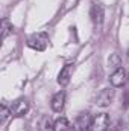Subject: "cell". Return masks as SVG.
Segmentation results:
<instances>
[{
  "instance_id": "obj_1",
  "label": "cell",
  "mask_w": 129,
  "mask_h": 131,
  "mask_svg": "<svg viewBox=\"0 0 129 131\" xmlns=\"http://www.w3.org/2000/svg\"><path fill=\"white\" fill-rule=\"evenodd\" d=\"M28 46L36 50V52H43L47 49L49 46V35L46 32H36V34H32L29 38H28Z\"/></svg>"
},
{
  "instance_id": "obj_2",
  "label": "cell",
  "mask_w": 129,
  "mask_h": 131,
  "mask_svg": "<svg viewBox=\"0 0 129 131\" xmlns=\"http://www.w3.org/2000/svg\"><path fill=\"white\" fill-rule=\"evenodd\" d=\"M91 122H93V116L88 111H82V113H79L76 116V119L73 122V130L74 131H90Z\"/></svg>"
},
{
  "instance_id": "obj_3",
  "label": "cell",
  "mask_w": 129,
  "mask_h": 131,
  "mask_svg": "<svg viewBox=\"0 0 129 131\" xmlns=\"http://www.w3.org/2000/svg\"><path fill=\"white\" fill-rule=\"evenodd\" d=\"M111 127V117L106 113H99L93 117L90 131H106Z\"/></svg>"
},
{
  "instance_id": "obj_4",
  "label": "cell",
  "mask_w": 129,
  "mask_h": 131,
  "mask_svg": "<svg viewBox=\"0 0 129 131\" xmlns=\"http://www.w3.org/2000/svg\"><path fill=\"white\" fill-rule=\"evenodd\" d=\"M9 110H11V116L12 117H21V116H24L29 111V102H28V99L20 98L11 104Z\"/></svg>"
},
{
  "instance_id": "obj_5",
  "label": "cell",
  "mask_w": 129,
  "mask_h": 131,
  "mask_svg": "<svg viewBox=\"0 0 129 131\" xmlns=\"http://www.w3.org/2000/svg\"><path fill=\"white\" fill-rule=\"evenodd\" d=\"M114 96H115V92L112 89H103V90H100L97 93V96L94 98V104L97 107H108L112 102Z\"/></svg>"
},
{
  "instance_id": "obj_6",
  "label": "cell",
  "mask_w": 129,
  "mask_h": 131,
  "mask_svg": "<svg viewBox=\"0 0 129 131\" xmlns=\"http://www.w3.org/2000/svg\"><path fill=\"white\" fill-rule=\"evenodd\" d=\"M126 81H128V75H126V70L123 67L115 69L109 76V82L112 87H123L126 84Z\"/></svg>"
},
{
  "instance_id": "obj_7",
  "label": "cell",
  "mask_w": 129,
  "mask_h": 131,
  "mask_svg": "<svg viewBox=\"0 0 129 131\" xmlns=\"http://www.w3.org/2000/svg\"><path fill=\"white\" fill-rule=\"evenodd\" d=\"M73 72H74V64H65L62 69H61V72H59V75H58V84L61 85V87H65V85H68V82H70V79H71V76H73Z\"/></svg>"
},
{
  "instance_id": "obj_8",
  "label": "cell",
  "mask_w": 129,
  "mask_h": 131,
  "mask_svg": "<svg viewBox=\"0 0 129 131\" xmlns=\"http://www.w3.org/2000/svg\"><path fill=\"white\" fill-rule=\"evenodd\" d=\"M64 105H65V93L64 92H58L53 98H52V102H50V107L53 111L56 113H61L64 110Z\"/></svg>"
},
{
  "instance_id": "obj_9",
  "label": "cell",
  "mask_w": 129,
  "mask_h": 131,
  "mask_svg": "<svg viewBox=\"0 0 129 131\" xmlns=\"http://www.w3.org/2000/svg\"><path fill=\"white\" fill-rule=\"evenodd\" d=\"M91 20L96 23V25H100L102 21H103V6L100 5V3H93V6H91Z\"/></svg>"
},
{
  "instance_id": "obj_10",
  "label": "cell",
  "mask_w": 129,
  "mask_h": 131,
  "mask_svg": "<svg viewBox=\"0 0 129 131\" xmlns=\"http://www.w3.org/2000/svg\"><path fill=\"white\" fill-rule=\"evenodd\" d=\"M53 131H73L67 117H58L53 122Z\"/></svg>"
},
{
  "instance_id": "obj_11",
  "label": "cell",
  "mask_w": 129,
  "mask_h": 131,
  "mask_svg": "<svg viewBox=\"0 0 129 131\" xmlns=\"http://www.w3.org/2000/svg\"><path fill=\"white\" fill-rule=\"evenodd\" d=\"M11 32H12V25L9 23V20L3 18V20H2V32H0L2 40H5V38H6Z\"/></svg>"
},
{
  "instance_id": "obj_12",
  "label": "cell",
  "mask_w": 129,
  "mask_h": 131,
  "mask_svg": "<svg viewBox=\"0 0 129 131\" xmlns=\"http://www.w3.org/2000/svg\"><path fill=\"white\" fill-rule=\"evenodd\" d=\"M109 66H111V67H114V69L122 67V58H120V55H119V53H112V55L109 57Z\"/></svg>"
},
{
  "instance_id": "obj_13",
  "label": "cell",
  "mask_w": 129,
  "mask_h": 131,
  "mask_svg": "<svg viewBox=\"0 0 129 131\" xmlns=\"http://www.w3.org/2000/svg\"><path fill=\"white\" fill-rule=\"evenodd\" d=\"M8 116H11V110L5 105V104H2V124H5L6 122V119H8Z\"/></svg>"
},
{
  "instance_id": "obj_14",
  "label": "cell",
  "mask_w": 129,
  "mask_h": 131,
  "mask_svg": "<svg viewBox=\"0 0 129 131\" xmlns=\"http://www.w3.org/2000/svg\"><path fill=\"white\" fill-rule=\"evenodd\" d=\"M106 131H120V128H119V127H115V128H112V127H109V128H108Z\"/></svg>"
},
{
  "instance_id": "obj_15",
  "label": "cell",
  "mask_w": 129,
  "mask_h": 131,
  "mask_svg": "<svg viewBox=\"0 0 129 131\" xmlns=\"http://www.w3.org/2000/svg\"><path fill=\"white\" fill-rule=\"evenodd\" d=\"M128 57H129V50H128Z\"/></svg>"
},
{
  "instance_id": "obj_16",
  "label": "cell",
  "mask_w": 129,
  "mask_h": 131,
  "mask_svg": "<svg viewBox=\"0 0 129 131\" xmlns=\"http://www.w3.org/2000/svg\"><path fill=\"white\" fill-rule=\"evenodd\" d=\"M128 79H129V76H128Z\"/></svg>"
}]
</instances>
